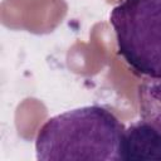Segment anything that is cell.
<instances>
[{"label":"cell","instance_id":"obj_1","mask_svg":"<svg viewBox=\"0 0 161 161\" xmlns=\"http://www.w3.org/2000/svg\"><path fill=\"white\" fill-rule=\"evenodd\" d=\"M125 125L102 106H83L50 117L35 137L40 161H121Z\"/></svg>","mask_w":161,"mask_h":161},{"label":"cell","instance_id":"obj_2","mask_svg":"<svg viewBox=\"0 0 161 161\" xmlns=\"http://www.w3.org/2000/svg\"><path fill=\"white\" fill-rule=\"evenodd\" d=\"M109 23L127 65L136 74L161 77V0H122Z\"/></svg>","mask_w":161,"mask_h":161},{"label":"cell","instance_id":"obj_3","mask_svg":"<svg viewBox=\"0 0 161 161\" xmlns=\"http://www.w3.org/2000/svg\"><path fill=\"white\" fill-rule=\"evenodd\" d=\"M121 160H161V133L142 119L131 123L122 136Z\"/></svg>","mask_w":161,"mask_h":161},{"label":"cell","instance_id":"obj_4","mask_svg":"<svg viewBox=\"0 0 161 161\" xmlns=\"http://www.w3.org/2000/svg\"><path fill=\"white\" fill-rule=\"evenodd\" d=\"M138 113L143 122L161 133V77H146L137 89Z\"/></svg>","mask_w":161,"mask_h":161}]
</instances>
